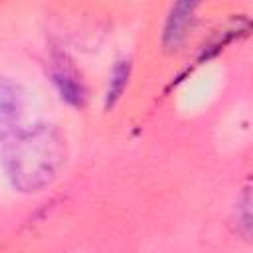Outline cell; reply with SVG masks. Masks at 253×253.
Wrapping results in <instances>:
<instances>
[{"mask_svg":"<svg viewBox=\"0 0 253 253\" xmlns=\"http://www.w3.org/2000/svg\"><path fill=\"white\" fill-rule=\"evenodd\" d=\"M65 158L67 144L61 130L53 125H32L18 128L8 138L2 162L16 190L36 194L53 184Z\"/></svg>","mask_w":253,"mask_h":253,"instance_id":"6da1fadb","label":"cell"},{"mask_svg":"<svg viewBox=\"0 0 253 253\" xmlns=\"http://www.w3.org/2000/svg\"><path fill=\"white\" fill-rule=\"evenodd\" d=\"M51 79L61 95L69 105L73 107H83L87 101V89L85 83L75 69L73 61L65 57V53H55L51 61Z\"/></svg>","mask_w":253,"mask_h":253,"instance_id":"7a4b0ae2","label":"cell"},{"mask_svg":"<svg viewBox=\"0 0 253 253\" xmlns=\"http://www.w3.org/2000/svg\"><path fill=\"white\" fill-rule=\"evenodd\" d=\"M24 113V93L10 77H0V142L8 140L20 125Z\"/></svg>","mask_w":253,"mask_h":253,"instance_id":"3957f363","label":"cell"},{"mask_svg":"<svg viewBox=\"0 0 253 253\" xmlns=\"http://www.w3.org/2000/svg\"><path fill=\"white\" fill-rule=\"evenodd\" d=\"M196 10H198V4L194 2H178L170 8L164 34H162V43L166 49L174 51L186 42L192 30V24L196 20Z\"/></svg>","mask_w":253,"mask_h":253,"instance_id":"277c9868","label":"cell"},{"mask_svg":"<svg viewBox=\"0 0 253 253\" xmlns=\"http://www.w3.org/2000/svg\"><path fill=\"white\" fill-rule=\"evenodd\" d=\"M128 75H130V63L126 59H121L115 63L111 75H109V87H107V93H105V107H113L123 91L126 89V83H128Z\"/></svg>","mask_w":253,"mask_h":253,"instance_id":"5b68a950","label":"cell"},{"mask_svg":"<svg viewBox=\"0 0 253 253\" xmlns=\"http://www.w3.org/2000/svg\"><path fill=\"white\" fill-rule=\"evenodd\" d=\"M233 223H235V231L243 239H249V235H251V198H249L247 188L241 194V198H237L235 211H233Z\"/></svg>","mask_w":253,"mask_h":253,"instance_id":"8992f818","label":"cell"}]
</instances>
